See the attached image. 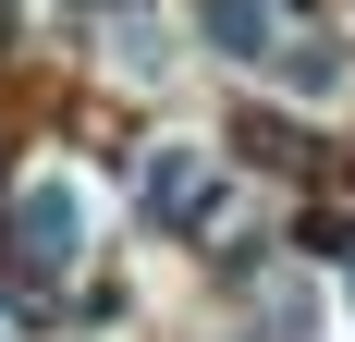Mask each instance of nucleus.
<instances>
[{"label": "nucleus", "mask_w": 355, "mask_h": 342, "mask_svg": "<svg viewBox=\"0 0 355 342\" xmlns=\"http://www.w3.org/2000/svg\"><path fill=\"white\" fill-rule=\"evenodd\" d=\"M270 73H282V86H294V98H343V37H282V49H270Z\"/></svg>", "instance_id": "nucleus-4"}, {"label": "nucleus", "mask_w": 355, "mask_h": 342, "mask_svg": "<svg viewBox=\"0 0 355 342\" xmlns=\"http://www.w3.org/2000/svg\"><path fill=\"white\" fill-rule=\"evenodd\" d=\"M86 220H98L86 183H73V171H37L25 196H12V244H25V269H73V257H86Z\"/></svg>", "instance_id": "nucleus-1"}, {"label": "nucleus", "mask_w": 355, "mask_h": 342, "mask_svg": "<svg viewBox=\"0 0 355 342\" xmlns=\"http://www.w3.org/2000/svg\"><path fill=\"white\" fill-rule=\"evenodd\" d=\"M209 147H159L147 159V220H209Z\"/></svg>", "instance_id": "nucleus-2"}, {"label": "nucleus", "mask_w": 355, "mask_h": 342, "mask_svg": "<svg viewBox=\"0 0 355 342\" xmlns=\"http://www.w3.org/2000/svg\"><path fill=\"white\" fill-rule=\"evenodd\" d=\"M196 37H209L220 62H270V49H282L270 0H196Z\"/></svg>", "instance_id": "nucleus-3"}]
</instances>
